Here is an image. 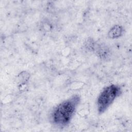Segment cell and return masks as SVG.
I'll list each match as a JSON object with an SVG mask.
<instances>
[{
    "instance_id": "obj_1",
    "label": "cell",
    "mask_w": 132,
    "mask_h": 132,
    "mask_svg": "<svg viewBox=\"0 0 132 132\" xmlns=\"http://www.w3.org/2000/svg\"><path fill=\"white\" fill-rule=\"evenodd\" d=\"M79 101V96L78 95H74L71 98L60 103L53 112L52 118L54 122L60 126L68 124L74 116Z\"/></svg>"
},
{
    "instance_id": "obj_2",
    "label": "cell",
    "mask_w": 132,
    "mask_h": 132,
    "mask_svg": "<svg viewBox=\"0 0 132 132\" xmlns=\"http://www.w3.org/2000/svg\"><path fill=\"white\" fill-rule=\"evenodd\" d=\"M121 88L116 85L106 87L100 94L97 100V110L99 113L104 112L114 100L120 94Z\"/></svg>"
},
{
    "instance_id": "obj_3",
    "label": "cell",
    "mask_w": 132,
    "mask_h": 132,
    "mask_svg": "<svg viewBox=\"0 0 132 132\" xmlns=\"http://www.w3.org/2000/svg\"><path fill=\"white\" fill-rule=\"evenodd\" d=\"M123 30V28L121 26L116 25L110 29L108 34V36L109 38L112 39L119 38L122 35Z\"/></svg>"
}]
</instances>
